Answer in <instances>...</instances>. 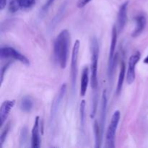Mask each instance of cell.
<instances>
[{
    "label": "cell",
    "mask_w": 148,
    "mask_h": 148,
    "mask_svg": "<svg viewBox=\"0 0 148 148\" xmlns=\"http://www.w3.org/2000/svg\"><path fill=\"white\" fill-rule=\"evenodd\" d=\"M20 107L23 112H30L33 107V101L32 98L29 96H25L20 101Z\"/></svg>",
    "instance_id": "e0dca14e"
},
{
    "label": "cell",
    "mask_w": 148,
    "mask_h": 148,
    "mask_svg": "<svg viewBox=\"0 0 148 148\" xmlns=\"http://www.w3.org/2000/svg\"><path fill=\"white\" fill-rule=\"evenodd\" d=\"M117 27L115 25L113 26L112 35H111V42L110 46L109 55H108V76L109 79H111L114 73V67L116 64V56L115 55L116 47L117 43Z\"/></svg>",
    "instance_id": "277c9868"
},
{
    "label": "cell",
    "mask_w": 148,
    "mask_h": 148,
    "mask_svg": "<svg viewBox=\"0 0 148 148\" xmlns=\"http://www.w3.org/2000/svg\"><path fill=\"white\" fill-rule=\"evenodd\" d=\"M92 0H78L77 4V6L79 9L83 8L84 7L87 5L88 4H89Z\"/></svg>",
    "instance_id": "7402d4cb"
},
{
    "label": "cell",
    "mask_w": 148,
    "mask_h": 148,
    "mask_svg": "<svg viewBox=\"0 0 148 148\" xmlns=\"http://www.w3.org/2000/svg\"><path fill=\"white\" fill-rule=\"evenodd\" d=\"M94 134H95V141L96 148H99L101 147V140H102V132H101V128L98 124V122L97 121H95L94 122Z\"/></svg>",
    "instance_id": "ac0fdd59"
},
{
    "label": "cell",
    "mask_w": 148,
    "mask_h": 148,
    "mask_svg": "<svg viewBox=\"0 0 148 148\" xmlns=\"http://www.w3.org/2000/svg\"><path fill=\"white\" fill-rule=\"evenodd\" d=\"M36 4V0H12L9 4V11L14 13L21 9H28Z\"/></svg>",
    "instance_id": "9c48e42d"
},
{
    "label": "cell",
    "mask_w": 148,
    "mask_h": 148,
    "mask_svg": "<svg viewBox=\"0 0 148 148\" xmlns=\"http://www.w3.org/2000/svg\"><path fill=\"white\" fill-rule=\"evenodd\" d=\"M69 44H70L69 31L66 29L62 30L56 36L53 44L54 56L62 69H65L67 65Z\"/></svg>",
    "instance_id": "6da1fadb"
},
{
    "label": "cell",
    "mask_w": 148,
    "mask_h": 148,
    "mask_svg": "<svg viewBox=\"0 0 148 148\" xmlns=\"http://www.w3.org/2000/svg\"><path fill=\"white\" fill-rule=\"evenodd\" d=\"M144 63L145 64H148V55L147 56V57L144 59Z\"/></svg>",
    "instance_id": "484cf974"
},
{
    "label": "cell",
    "mask_w": 148,
    "mask_h": 148,
    "mask_svg": "<svg viewBox=\"0 0 148 148\" xmlns=\"http://www.w3.org/2000/svg\"><path fill=\"white\" fill-rule=\"evenodd\" d=\"M107 105H108V98H107V92L106 90L103 92L102 101H101V128L102 134H103L104 127L106 124V119Z\"/></svg>",
    "instance_id": "5bb4252c"
},
{
    "label": "cell",
    "mask_w": 148,
    "mask_h": 148,
    "mask_svg": "<svg viewBox=\"0 0 148 148\" xmlns=\"http://www.w3.org/2000/svg\"><path fill=\"white\" fill-rule=\"evenodd\" d=\"M134 20L136 22V27L132 32V36L136 38L140 36L145 28L146 25H147V19L144 14H139L137 17H135Z\"/></svg>",
    "instance_id": "4fadbf2b"
},
{
    "label": "cell",
    "mask_w": 148,
    "mask_h": 148,
    "mask_svg": "<svg viewBox=\"0 0 148 148\" xmlns=\"http://www.w3.org/2000/svg\"><path fill=\"white\" fill-rule=\"evenodd\" d=\"M12 64V62H11V61H10L9 62H7V64H5L4 65V66L1 67V77H0V79H1V85L2 84L3 82V79H4V75H5V73L7 72V69L10 68V66H11V64Z\"/></svg>",
    "instance_id": "44dd1931"
},
{
    "label": "cell",
    "mask_w": 148,
    "mask_h": 148,
    "mask_svg": "<svg viewBox=\"0 0 148 148\" xmlns=\"http://www.w3.org/2000/svg\"><path fill=\"white\" fill-rule=\"evenodd\" d=\"M141 58V53L139 51L133 53L130 58L129 59L128 62V70L127 74V84L131 85L134 82L136 77L135 74V66Z\"/></svg>",
    "instance_id": "52a82bcc"
},
{
    "label": "cell",
    "mask_w": 148,
    "mask_h": 148,
    "mask_svg": "<svg viewBox=\"0 0 148 148\" xmlns=\"http://www.w3.org/2000/svg\"><path fill=\"white\" fill-rule=\"evenodd\" d=\"M0 56L1 59L12 58V59L19 61L26 66L30 65V60L24 54L19 52L14 48L10 47V46L1 47L0 50Z\"/></svg>",
    "instance_id": "8992f818"
},
{
    "label": "cell",
    "mask_w": 148,
    "mask_h": 148,
    "mask_svg": "<svg viewBox=\"0 0 148 148\" xmlns=\"http://www.w3.org/2000/svg\"><path fill=\"white\" fill-rule=\"evenodd\" d=\"M79 47H80V41L79 40H77L74 43L72 51V58H71L70 77L73 89H75L76 86L77 77L78 73V55H79Z\"/></svg>",
    "instance_id": "5b68a950"
},
{
    "label": "cell",
    "mask_w": 148,
    "mask_h": 148,
    "mask_svg": "<svg viewBox=\"0 0 148 148\" xmlns=\"http://www.w3.org/2000/svg\"><path fill=\"white\" fill-rule=\"evenodd\" d=\"M129 1H126L125 2L123 3L119 7L118 12V18H117V22H118V31L121 33L124 30V27L126 25L127 20V7H128Z\"/></svg>",
    "instance_id": "30bf717a"
},
{
    "label": "cell",
    "mask_w": 148,
    "mask_h": 148,
    "mask_svg": "<svg viewBox=\"0 0 148 148\" xmlns=\"http://www.w3.org/2000/svg\"><path fill=\"white\" fill-rule=\"evenodd\" d=\"M99 56V46L98 40L93 37L91 40V64H90V85L92 90L97 92L98 88V65Z\"/></svg>",
    "instance_id": "7a4b0ae2"
},
{
    "label": "cell",
    "mask_w": 148,
    "mask_h": 148,
    "mask_svg": "<svg viewBox=\"0 0 148 148\" xmlns=\"http://www.w3.org/2000/svg\"><path fill=\"white\" fill-rule=\"evenodd\" d=\"M88 82H89V69L88 66H85L82 69V77H81L80 95L82 97H84L86 94Z\"/></svg>",
    "instance_id": "9a60e30c"
},
{
    "label": "cell",
    "mask_w": 148,
    "mask_h": 148,
    "mask_svg": "<svg viewBox=\"0 0 148 148\" xmlns=\"http://www.w3.org/2000/svg\"><path fill=\"white\" fill-rule=\"evenodd\" d=\"M20 138L22 139L21 143H25V140L27 139V130H26L25 127V128H23V131H22V134H21V137H20Z\"/></svg>",
    "instance_id": "cb8c5ba5"
},
{
    "label": "cell",
    "mask_w": 148,
    "mask_h": 148,
    "mask_svg": "<svg viewBox=\"0 0 148 148\" xmlns=\"http://www.w3.org/2000/svg\"><path fill=\"white\" fill-rule=\"evenodd\" d=\"M85 101L82 100L79 105V114H80V126L81 130L84 132V128H85Z\"/></svg>",
    "instance_id": "d6986e66"
},
{
    "label": "cell",
    "mask_w": 148,
    "mask_h": 148,
    "mask_svg": "<svg viewBox=\"0 0 148 148\" xmlns=\"http://www.w3.org/2000/svg\"><path fill=\"white\" fill-rule=\"evenodd\" d=\"M7 5V0H0V10H4Z\"/></svg>",
    "instance_id": "d4e9b609"
},
{
    "label": "cell",
    "mask_w": 148,
    "mask_h": 148,
    "mask_svg": "<svg viewBox=\"0 0 148 148\" xmlns=\"http://www.w3.org/2000/svg\"><path fill=\"white\" fill-rule=\"evenodd\" d=\"M121 114L119 111H116L113 114L111 117V122L108 127V130L106 132V147L109 148L115 147V137L117 127H118L119 122Z\"/></svg>",
    "instance_id": "3957f363"
},
{
    "label": "cell",
    "mask_w": 148,
    "mask_h": 148,
    "mask_svg": "<svg viewBox=\"0 0 148 148\" xmlns=\"http://www.w3.org/2000/svg\"><path fill=\"white\" fill-rule=\"evenodd\" d=\"M10 124H7V126L5 127L4 130H3L2 132H1V136H0V147H2L3 144H4V141H5L6 138H7V136L8 134L9 131H10Z\"/></svg>",
    "instance_id": "ffe728a7"
},
{
    "label": "cell",
    "mask_w": 148,
    "mask_h": 148,
    "mask_svg": "<svg viewBox=\"0 0 148 148\" xmlns=\"http://www.w3.org/2000/svg\"><path fill=\"white\" fill-rule=\"evenodd\" d=\"M54 1L55 0H47V1H46V2L44 4V5L43 6V7H42V10L44 12L46 11V10H47L48 9H49V7L52 5V4H53V1Z\"/></svg>",
    "instance_id": "603a6c76"
},
{
    "label": "cell",
    "mask_w": 148,
    "mask_h": 148,
    "mask_svg": "<svg viewBox=\"0 0 148 148\" xmlns=\"http://www.w3.org/2000/svg\"><path fill=\"white\" fill-rule=\"evenodd\" d=\"M15 104L14 100H7L2 103L0 108V120H1V126L2 127L5 123L6 120L8 118L10 111Z\"/></svg>",
    "instance_id": "8fae6325"
},
{
    "label": "cell",
    "mask_w": 148,
    "mask_h": 148,
    "mask_svg": "<svg viewBox=\"0 0 148 148\" xmlns=\"http://www.w3.org/2000/svg\"><path fill=\"white\" fill-rule=\"evenodd\" d=\"M39 121H40V117L36 116L31 133V147L33 148H39L40 146V134H39L40 123H39Z\"/></svg>",
    "instance_id": "7c38bea8"
},
{
    "label": "cell",
    "mask_w": 148,
    "mask_h": 148,
    "mask_svg": "<svg viewBox=\"0 0 148 148\" xmlns=\"http://www.w3.org/2000/svg\"><path fill=\"white\" fill-rule=\"evenodd\" d=\"M66 85L64 83L61 86L60 90H59L57 95H56V98L53 100V103H52L51 109V120H53V119H54V117L56 116V114H57L58 112V110H59V106H60L61 103H62V101H63L64 99L65 93H66Z\"/></svg>",
    "instance_id": "ba28073f"
},
{
    "label": "cell",
    "mask_w": 148,
    "mask_h": 148,
    "mask_svg": "<svg viewBox=\"0 0 148 148\" xmlns=\"http://www.w3.org/2000/svg\"><path fill=\"white\" fill-rule=\"evenodd\" d=\"M126 74V65L124 62H122L121 64V68H120L119 75V79L118 82H117V87H116V95H119L121 92L122 90L123 84H124V77H125Z\"/></svg>",
    "instance_id": "2e32d148"
}]
</instances>
